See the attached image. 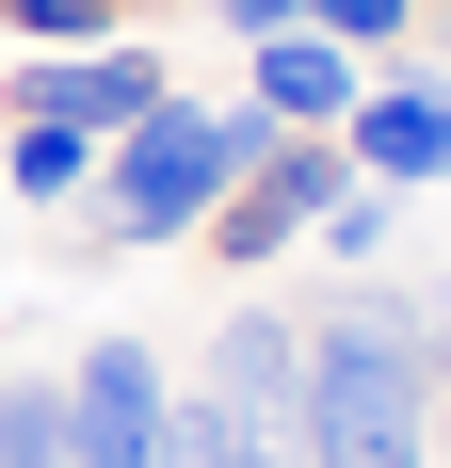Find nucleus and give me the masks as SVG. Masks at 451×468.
<instances>
[{
	"label": "nucleus",
	"instance_id": "2eb2a0df",
	"mask_svg": "<svg viewBox=\"0 0 451 468\" xmlns=\"http://www.w3.org/2000/svg\"><path fill=\"white\" fill-rule=\"evenodd\" d=\"M435 420H451V307H435Z\"/></svg>",
	"mask_w": 451,
	"mask_h": 468
},
{
	"label": "nucleus",
	"instance_id": "dca6fc26",
	"mask_svg": "<svg viewBox=\"0 0 451 468\" xmlns=\"http://www.w3.org/2000/svg\"><path fill=\"white\" fill-rule=\"evenodd\" d=\"M0 307H16V291H0Z\"/></svg>",
	"mask_w": 451,
	"mask_h": 468
},
{
	"label": "nucleus",
	"instance_id": "f257e3e1",
	"mask_svg": "<svg viewBox=\"0 0 451 468\" xmlns=\"http://www.w3.org/2000/svg\"><path fill=\"white\" fill-rule=\"evenodd\" d=\"M290 468H435V291L339 275V307H307Z\"/></svg>",
	"mask_w": 451,
	"mask_h": 468
},
{
	"label": "nucleus",
	"instance_id": "4468645a",
	"mask_svg": "<svg viewBox=\"0 0 451 468\" xmlns=\"http://www.w3.org/2000/svg\"><path fill=\"white\" fill-rule=\"evenodd\" d=\"M419 48H435V97H451V0H435V16H419Z\"/></svg>",
	"mask_w": 451,
	"mask_h": 468
},
{
	"label": "nucleus",
	"instance_id": "423d86ee",
	"mask_svg": "<svg viewBox=\"0 0 451 468\" xmlns=\"http://www.w3.org/2000/svg\"><path fill=\"white\" fill-rule=\"evenodd\" d=\"M162 97H178V65H162V33H97V48H48V113H65V130H130V113H162Z\"/></svg>",
	"mask_w": 451,
	"mask_h": 468
},
{
	"label": "nucleus",
	"instance_id": "7ed1b4c3",
	"mask_svg": "<svg viewBox=\"0 0 451 468\" xmlns=\"http://www.w3.org/2000/svg\"><path fill=\"white\" fill-rule=\"evenodd\" d=\"M339 178H355V162H339V130H274L258 162L226 178V210H210L194 242H210L226 275H274V259H290V242L322 227V194H339Z\"/></svg>",
	"mask_w": 451,
	"mask_h": 468
},
{
	"label": "nucleus",
	"instance_id": "0eeeda50",
	"mask_svg": "<svg viewBox=\"0 0 451 468\" xmlns=\"http://www.w3.org/2000/svg\"><path fill=\"white\" fill-rule=\"evenodd\" d=\"M355 81H371V65H355V48H322L307 16L242 48V113H274V130H339V113H355Z\"/></svg>",
	"mask_w": 451,
	"mask_h": 468
},
{
	"label": "nucleus",
	"instance_id": "9b49d317",
	"mask_svg": "<svg viewBox=\"0 0 451 468\" xmlns=\"http://www.w3.org/2000/svg\"><path fill=\"white\" fill-rule=\"evenodd\" d=\"M419 16H435V0H307V33L355 48V65H371V48H387V65H419Z\"/></svg>",
	"mask_w": 451,
	"mask_h": 468
},
{
	"label": "nucleus",
	"instance_id": "f03ea898",
	"mask_svg": "<svg viewBox=\"0 0 451 468\" xmlns=\"http://www.w3.org/2000/svg\"><path fill=\"white\" fill-rule=\"evenodd\" d=\"M258 145H274V113H242V97H226V113L210 97H162V113H130V130L97 145V227L130 242V259L145 242H194Z\"/></svg>",
	"mask_w": 451,
	"mask_h": 468
},
{
	"label": "nucleus",
	"instance_id": "20e7f679",
	"mask_svg": "<svg viewBox=\"0 0 451 468\" xmlns=\"http://www.w3.org/2000/svg\"><path fill=\"white\" fill-rule=\"evenodd\" d=\"M290 388H307V307H290V291H242V307L210 324L194 404H226L242 436H274V452H290Z\"/></svg>",
	"mask_w": 451,
	"mask_h": 468
},
{
	"label": "nucleus",
	"instance_id": "6e6552de",
	"mask_svg": "<svg viewBox=\"0 0 451 468\" xmlns=\"http://www.w3.org/2000/svg\"><path fill=\"white\" fill-rule=\"evenodd\" d=\"M0 194H33V210H97V130H65V113L0 130Z\"/></svg>",
	"mask_w": 451,
	"mask_h": 468
},
{
	"label": "nucleus",
	"instance_id": "39448f33",
	"mask_svg": "<svg viewBox=\"0 0 451 468\" xmlns=\"http://www.w3.org/2000/svg\"><path fill=\"white\" fill-rule=\"evenodd\" d=\"M339 162L387 178V194H435V178H451V97H435V65H371L355 113H339Z\"/></svg>",
	"mask_w": 451,
	"mask_h": 468
},
{
	"label": "nucleus",
	"instance_id": "9d476101",
	"mask_svg": "<svg viewBox=\"0 0 451 468\" xmlns=\"http://www.w3.org/2000/svg\"><path fill=\"white\" fill-rule=\"evenodd\" d=\"M0 468H81V436H65V372H0Z\"/></svg>",
	"mask_w": 451,
	"mask_h": 468
},
{
	"label": "nucleus",
	"instance_id": "1a4fd4ad",
	"mask_svg": "<svg viewBox=\"0 0 451 468\" xmlns=\"http://www.w3.org/2000/svg\"><path fill=\"white\" fill-rule=\"evenodd\" d=\"M322 275H371V259H387V242H404V194H387V178H339V194H322Z\"/></svg>",
	"mask_w": 451,
	"mask_h": 468
},
{
	"label": "nucleus",
	"instance_id": "ddd939ff",
	"mask_svg": "<svg viewBox=\"0 0 451 468\" xmlns=\"http://www.w3.org/2000/svg\"><path fill=\"white\" fill-rule=\"evenodd\" d=\"M210 16H226V33H242V48H258V33H290L307 0H210Z\"/></svg>",
	"mask_w": 451,
	"mask_h": 468
},
{
	"label": "nucleus",
	"instance_id": "f8f14e48",
	"mask_svg": "<svg viewBox=\"0 0 451 468\" xmlns=\"http://www.w3.org/2000/svg\"><path fill=\"white\" fill-rule=\"evenodd\" d=\"M178 404H194V388H178ZM194 468H290V452H274V436H242L226 404H194Z\"/></svg>",
	"mask_w": 451,
	"mask_h": 468
}]
</instances>
